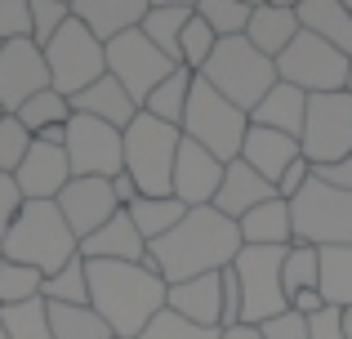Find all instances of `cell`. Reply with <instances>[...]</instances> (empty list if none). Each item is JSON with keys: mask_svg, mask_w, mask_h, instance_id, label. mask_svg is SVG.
I'll return each mask as SVG.
<instances>
[{"mask_svg": "<svg viewBox=\"0 0 352 339\" xmlns=\"http://www.w3.org/2000/svg\"><path fill=\"white\" fill-rule=\"evenodd\" d=\"M72 112H76V116H94V121H107V125H116V130H129V121H134L143 107L129 98V89L120 85L116 76H103V80H94L85 94L72 98Z\"/></svg>", "mask_w": 352, "mask_h": 339, "instance_id": "24", "label": "cell"}, {"mask_svg": "<svg viewBox=\"0 0 352 339\" xmlns=\"http://www.w3.org/2000/svg\"><path fill=\"white\" fill-rule=\"evenodd\" d=\"M276 76L303 94H339V89H348L352 58L339 54L335 45H326L321 36L299 32V41L276 58Z\"/></svg>", "mask_w": 352, "mask_h": 339, "instance_id": "10", "label": "cell"}, {"mask_svg": "<svg viewBox=\"0 0 352 339\" xmlns=\"http://www.w3.org/2000/svg\"><path fill=\"white\" fill-rule=\"evenodd\" d=\"M272 197H276L272 183L236 157V161H228V174H223V188H219V197H214V210L228 215L232 223H241L254 206H263V201H272Z\"/></svg>", "mask_w": 352, "mask_h": 339, "instance_id": "22", "label": "cell"}, {"mask_svg": "<svg viewBox=\"0 0 352 339\" xmlns=\"http://www.w3.org/2000/svg\"><path fill=\"white\" fill-rule=\"evenodd\" d=\"M0 250H5L9 263H27V268L54 277L80 254V237L67 228L58 201H23V210H18L14 228L5 232Z\"/></svg>", "mask_w": 352, "mask_h": 339, "instance_id": "3", "label": "cell"}, {"mask_svg": "<svg viewBox=\"0 0 352 339\" xmlns=\"http://www.w3.org/2000/svg\"><path fill=\"white\" fill-rule=\"evenodd\" d=\"M263 339H308V317H299V313L276 317V322L263 326Z\"/></svg>", "mask_w": 352, "mask_h": 339, "instance_id": "44", "label": "cell"}, {"mask_svg": "<svg viewBox=\"0 0 352 339\" xmlns=\"http://www.w3.org/2000/svg\"><path fill=\"white\" fill-rule=\"evenodd\" d=\"M236 228L245 245H272V250H290L294 245V215H290V201H281V197L254 206Z\"/></svg>", "mask_w": 352, "mask_h": 339, "instance_id": "25", "label": "cell"}, {"mask_svg": "<svg viewBox=\"0 0 352 339\" xmlns=\"http://www.w3.org/2000/svg\"><path fill=\"white\" fill-rule=\"evenodd\" d=\"M32 130H27L18 116H5L0 121V174H18V166L27 161V152H32Z\"/></svg>", "mask_w": 352, "mask_h": 339, "instance_id": "39", "label": "cell"}, {"mask_svg": "<svg viewBox=\"0 0 352 339\" xmlns=\"http://www.w3.org/2000/svg\"><path fill=\"white\" fill-rule=\"evenodd\" d=\"M219 335H223V331L197 326V322H188V317L170 313V308H165V313H161V317H156V322L143 331V339H219Z\"/></svg>", "mask_w": 352, "mask_h": 339, "instance_id": "41", "label": "cell"}, {"mask_svg": "<svg viewBox=\"0 0 352 339\" xmlns=\"http://www.w3.org/2000/svg\"><path fill=\"white\" fill-rule=\"evenodd\" d=\"M32 41V0H0V45Z\"/></svg>", "mask_w": 352, "mask_h": 339, "instance_id": "42", "label": "cell"}, {"mask_svg": "<svg viewBox=\"0 0 352 339\" xmlns=\"http://www.w3.org/2000/svg\"><path fill=\"white\" fill-rule=\"evenodd\" d=\"M299 32H303V27H299L294 5H254L250 27H245V41L254 45L258 54H267V58L276 63L294 41H299Z\"/></svg>", "mask_w": 352, "mask_h": 339, "instance_id": "23", "label": "cell"}, {"mask_svg": "<svg viewBox=\"0 0 352 339\" xmlns=\"http://www.w3.org/2000/svg\"><path fill=\"white\" fill-rule=\"evenodd\" d=\"M290 215H294V241L317 245V250L352 245V192L326 188L312 179L290 201Z\"/></svg>", "mask_w": 352, "mask_h": 339, "instance_id": "9", "label": "cell"}, {"mask_svg": "<svg viewBox=\"0 0 352 339\" xmlns=\"http://www.w3.org/2000/svg\"><path fill=\"white\" fill-rule=\"evenodd\" d=\"M223 174H228V166L214 157V152H206L201 143L183 139L179 143V161H174V197H179L188 210L214 206L219 188H223Z\"/></svg>", "mask_w": 352, "mask_h": 339, "instance_id": "16", "label": "cell"}, {"mask_svg": "<svg viewBox=\"0 0 352 339\" xmlns=\"http://www.w3.org/2000/svg\"><path fill=\"white\" fill-rule=\"evenodd\" d=\"M192 14H197V5H188V0H152L138 32H143L170 63H179V36H183V27L192 23Z\"/></svg>", "mask_w": 352, "mask_h": 339, "instance_id": "28", "label": "cell"}, {"mask_svg": "<svg viewBox=\"0 0 352 339\" xmlns=\"http://www.w3.org/2000/svg\"><path fill=\"white\" fill-rule=\"evenodd\" d=\"M0 268H5V250H0Z\"/></svg>", "mask_w": 352, "mask_h": 339, "instance_id": "49", "label": "cell"}, {"mask_svg": "<svg viewBox=\"0 0 352 339\" xmlns=\"http://www.w3.org/2000/svg\"><path fill=\"white\" fill-rule=\"evenodd\" d=\"M23 201H58L63 188L72 183V161L67 148H50V143H32L27 161L14 174Z\"/></svg>", "mask_w": 352, "mask_h": 339, "instance_id": "17", "label": "cell"}, {"mask_svg": "<svg viewBox=\"0 0 352 339\" xmlns=\"http://www.w3.org/2000/svg\"><path fill=\"white\" fill-rule=\"evenodd\" d=\"M45 304H76V308H89V268L85 259H72L63 272H54V277H45V290H41Z\"/></svg>", "mask_w": 352, "mask_h": 339, "instance_id": "35", "label": "cell"}, {"mask_svg": "<svg viewBox=\"0 0 352 339\" xmlns=\"http://www.w3.org/2000/svg\"><path fill=\"white\" fill-rule=\"evenodd\" d=\"M18 210H23V192H18L14 174H0V241H5V232L14 228Z\"/></svg>", "mask_w": 352, "mask_h": 339, "instance_id": "43", "label": "cell"}, {"mask_svg": "<svg viewBox=\"0 0 352 339\" xmlns=\"http://www.w3.org/2000/svg\"><path fill=\"white\" fill-rule=\"evenodd\" d=\"M339 322H344V339H352V308H344V317H339Z\"/></svg>", "mask_w": 352, "mask_h": 339, "instance_id": "48", "label": "cell"}, {"mask_svg": "<svg viewBox=\"0 0 352 339\" xmlns=\"http://www.w3.org/2000/svg\"><path fill=\"white\" fill-rule=\"evenodd\" d=\"M45 308H50L54 339H116L112 326L94 308H76V304H45Z\"/></svg>", "mask_w": 352, "mask_h": 339, "instance_id": "32", "label": "cell"}, {"mask_svg": "<svg viewBox=\"0 0 352 339\" xmlns=\"http://www.w3.org/2000/svg\"><path fill=\"white\" fill-rule=\"evenodd\" d=\"M112 192H116V201H120V206H134V201L138 197H143V192H138V183L134 179H129V174H116V179H112Z\"/></svg>", "mask_w": 352, "mask_h": 339, "instance_id": "46", "label": "cell"}, {"mask_svg": "<svg viewBox=\"0 0 352 339\" xmlns=\"http://www.w3.org/2000/svg\"><path fill=\"white\" fill-rule=\"evenodd\" d=\"M0 339H9V335H5V326H0Z\"/></svg>", "mask_w": 352, "mask_h": 339, "instance_id": "50", "label": "cell"}, {"mask_svg": "<svg viewBox=\"0 0 352 339\" xmlns=\"http://www.w3.org/2000/svg\"><path fill=\"white\" fill-rule=\"evenodd\" d=\"M89 308L112 326L116 339H143V331L165 313V286L161 272L147 263H89Z\"/></svg>", "mask_w": 352, "mask_h": 339, "instance_id": "2", "label": "cell"}, {"mask_svg": "<svg viewBox=\"0 0 352 339\" xmlns=\"http://www.w3.org/2000/svg\"><path fill=\"white\" fill-rule=\"evenodd\" d=\"M308 98L312 94H303V89H294V85H276L272 94L263 98V103L250 112V125H263V130H281V134H290V139H299L303 134V121H308Z\"/></svg>", "mask_w": 352, "mask_h": 339, "instance_id": "27", "label": "cell"}, {"mask_svg": "<svg viewBox=\"0 0 352 339\" xmlns=\"http://www.w3.org/2000/svg\"><path fill=\"white\" fill-rule=\"evenodd\" d=\"M45 63H50V85L58 89V94L76 98V94H85L94 80L107 76V45L94 41V32L72 14V23L45 45Z\"/></svg>", "mask_w": 352, "mask_h": 339, "instance_id": "8", "label": "cell"}, {"mask_svg": "<svg viewBox=\"0 0 352 339\" xmlns=\"http://www.w3.org/2000/svg\"><path fill=\"white\" fill-rule=\"evenodd\" d=\"M281 286H285V299L303 295V290H321V250H317V245L294 241L290 250H285Z\"/></svg>", "mask_w": 352, "mask_h": 339, "instance_id": "33", "label": "cell"}, {"mask_svg": "<svg viewBox=\"0 0 352 339\" xmlns=\"http://www.w3.org/2000/svg\"><path fill=\"white\" fill-rule=\"evenodd\" d=\"M192 85H197V72L174 67L170 76L152 89V98L143 103V112L156 116V121H165V125H174V130H183V116H188V103H192Z\"/></svg>", "mask_w": 352, "mask_h": 339, "instance_id": "29", "label": "cell"}, {"mask_svg": "<svg viewBox=\"0 0 352 339\" xmlns=\"http://www.w3.org/2000/svg\"><path fill=\"white\" fill-rule=\"evenodd\" d=\"M201 80H206L214 94H223L232 107L241 112H254L258 103H263L267 94H272L276 85H281V76H276V63L267 58V54H258L254 45L245 41V36H232V41H219L214 45V58L201 67Z\"/></svg>", "mask_w": 352, "mask_h": 339, "instance_id": "4", "label": "cell"}, {"mask_svg": "<svg viewBox=\"0 0 352 339\" xmlns=\"http://www.w3.org/2000/svg\"><path fill=\"white\" fill-rule=\"evenodd\" d=\"M165 308L197 326H210V331H223V272H206V277H192L183 286H170V299Z\"/></svg>", "mask_w": 352, "mask_h": 339, "instance_id": "19", "label": "cell"}, {"mask_svg": "<svg viewBox=\"0 0 352 339\" xmlns=\"http://www.w3.org/2000/svg\"><path fill=\"white\" fill-rule=\"evenodd\" d=\"M348 94H352V76H348Z\"/></svg>", "mask_w": 352, "mask_h": 339, "instance_id": "51", "label": "cell"}, {"mask_svg": "<svg viewBox=\"0 0 352 339\" xmlns=\"http://www.w3.org/2000/svg\"><path fill=\"white\" fill-rule=\"evenodd\" d=\"M67 23H72V5H67V0H32V41L41 45V50Z\"/></svg>", "mask_w": 352, "mask_h": 339, "instance_id": "40", "label": "cell"}, {"mask_svg": "<svg viewBox=\"0 0 352 339\" xmlns=\"http://www.w3.org/2000/svg\"><path fill=\"white\" fill-rule=\"evenodd\" d=\"M219 339H263V326H228Z\"/></svg>", "mask_w": 352, "mask_h": 339, "instance_id": "47", "label": "cell"}, {"mask_svg": "<svg viewBox=\"0 0 352 339\" xmlns=\"http://www.w3.org/2000/svg\"><path fill=\"white\" fill-rule=\"evenodd\" d=\"M50 85V63L36 41H9L0 45V107L5 116H18L27 98L45 94Z\"/></svg>", "mask_w": 352, "mask_h": 339, "instance_id": "14", "label": "cell"}, {"mask_svg": "<svg viewBox=\"0 0 352 339\" xmlns=\"http://www.w3.org/2000/svg\"><path fill=\"white\" fill-rule=\"evenodd\" d=\"M299 157H303L299 139H290V134H281V130H263V125H250L245 148H241V161H245L254 174H263L272 188L281 183V174L290 170Z\"/></svg>", "mask_w": 352, "mask_h": 339, "instance_id": "21", "label": "cell"}, {"mask_svg": "<svg viewBox=\"0 0 352 339\" xmlns=\"http://www.w3.org/2000/svg\"><path fill=\"white\" fill-rule=\"evenodd\" d=\"M80 259H89V263H147V241L138 237L134 219L120 210L112 223H103L94 237L80 241Z\"/></svg>", "mask_w": 352, "mask_h": 339, "instance_id": "20", "label": "cell"}, {"mask_svg": "<svg viewBox=\"0 0 352 339\" xmlns=\"http://www.w3.org/2000/svg\"><path fill=\"white\" fill-rule=\"evenodd\" d=\"M183 130L138 112L125 130V174L143 197H174V161H179Z\"/></svg>", "mask_w": 352, "mask_h": 339, "instance_id": "5", "label": "cell"}, {"mask_svg": "<svg viewBox=\"0 0 352 339\" xmlns=\"http://www.w3.org/2000/svg\"><path fill=\"white\" fill-rule=\"evenodd\" d=\"M241 250H245L241 228L228 215H219L214 206H201V210H188V219L170 237L147 245V268L161 272L165 286H183L192 277L232 268Z\"/></svg>", "mask_w": 352, "mask_h": 339, "instance_id": "1", "label": "cell"}, {"mask_svg": "<svg viewBox=\"0 0 352 339\" xmlns=\"http://www.w3.org/2000/svg\"><path fill=\"white\" fill-rule=\"evenodd\" d=\"M348 14H352V0H348Z\"/></svg>", "mask_w": 352, "mask_h": 339, "instance_id": "53", "label": "cell"}, {"mask_svg": "<svg viewBox=\"0 0 352 339\" xmlns=\"http://www.w3.org/2000/svg\"><path fill=\"white\" fill-rule=\"evenodd\" d=\"M299 148L312 166L352 161V94L348 89L308 98V121H303Z\"/></svg>", "mask_w": 352, "mask_h": 339, "instance_id": "11", "label": "cell"}, {"mask_svg": "<svg viewBox=\"0 0 352 339\" xmlns=\"http://www.w3.org/2000/svg\"><path fill=\"white\" fill-rule=\"evenodd\" d=\"M147 5H152V0H72V14L94 32V41L112 45L120 36L143 27Z\"/></svg>", "mask_w": 352, "mask_h": 339, "instance_id": "18", "label": "cell"}, {"mask_svg": "<svg viewBox=\"0 0 352 339\" xmlns=\"http://www.w3.org/2000/svg\"><path fill=\"white\" fill-rule=\"evenodd\" d=\"M299 14V27L312 36H321L326 45H335L339 54L352 58V14H348V0H303L294 5Z\"/></svg>", "mask_w": 352, "mask_h": 339, "instance_id": "26", "label": "cell"}, {"mask_svg": "<svg viewBox=\"0 0 352 339\" xmlns=\"http://www.w3.org/2000/svg\"><path fill=\"white\" fill-rule=\"evenodd\" d=\"M245 134H250V116L232 107L223 94H214V89L206 85V80L197 76V85H192V103H188V116H183V139L201 143L206 152H214L219 161H236L241 148H245Z\"/></svg>", "mask_w": 352, "mask_h": 339, "instance_id": "7", "label": "cell"}, {"mask_svg": "<svg viewBox=\"0 0 352 339\" xmlns=\"http://www.w3.org/2000/svg\"><path fill=\"white\" fill-rule=\"evenodd\" d=\"M321 299L326 308H352V245L321 250Z\"/></svg>", "mask_w": 352, "mask_h": 339, "instance_id": "31", "label": "cell"}, {"mask_svg": "<svg viewBox=\"0 0 352 339\" xmlns=\"http://www.w3.org/2000/svg\"><path fill=\"white\" fill-rule=\"evenodd\" d=\"M0 121H5V107H0Z\"/></svg>", "mask_w": 352, "mask_h": 339, "instance_id": "52", "label": "cell"}, {"mask_svg": "<svg viewBox=\"0 0 352 339\" xmlns=\"http://www.w3.org/2000/svg\"><path fill=\"white\" fill-rule=\"evenodd\" d=\"M250 14H254V5H245V0H197V18H206V23L214 27L219 41L245 36Z\"/></svg>", "mask_w": 352, "mask_h": 339, "instance_id": "36", "label": "cell"}, {"mask_svg": "<svg viewBox=\"0 0 352 339\" xmlns=\"http://www.w3.org/2000/svg\"><path fill=\"white\" fill-rule=\"evenodd\" d=\"M45 290V272L27 268V263H9L0 268V308H18V304H36Z\"/></svg>", "mask_w": 352, "mask_h": 339, "instance_id": "37", "label": "cell"}, {"mask_svg": "<svg viewBox=\"0 0 352 339\" xmlns=\"http://www.w3.org/2000/svg\"><path fill=\"white\" fill-rule=\"evenodd\" d=\"M129 219H134V228H138V237H143L147 245L152 241H161V237H170L174 228L188 219V206H183L179 197H138L134 206L125 210Z\"/></svg>", "mask_w": 352, "mask_h": 339, "instance_id": "30", "label": "cell"}, {"mask_svg": "<svg viewBox=\"0 0 352 339\" xmlns=\"http://www.w3.org/2000/svg\"><path fill=\"white\" fill-rule=\"evenodd\" d=\"M339 308H326V313L308 317V339H344V322H339Z\"/></svg>", "mask_w": 352, "mask_h": 339, "instance_id": "45", "label": "cell"}, {"mask_svg": "<svg viewBox=\"0 0 352 339\" xmlns=\"http://www.w3.org/2000/svg\"><path fill=\"white\" fill-rule=\"evenodd\" d=\"M18 121H23L27 130H32V139H36V134H45V130H54V125H67L72 121V98L58 94V89H45V94L27 98V103L18 107Z\"/></svg>", "mask_w": 352, "mask_h": 339, "instance_id": "34", "label": "cell"}, {"mask_svg": "<svg viewBox=\"0 0 352 339\" xmlns=\"http://www.w3.org/2000/svg\"><path fill=\"white\" fill-rule=\"evenodd\" d=\"M174 67H179V63L165 58L143 32H129V36H120V41L107 45V76H116L138 107L152 98V89L161 85Z\"/></svg>", "mask_w": 352, "mask_h": 339, "instance_id": "13", "label": "cell"}, {"mask_svg": "<svg viewBox=\"0 0 352 339\" xmlns=\"http://www.w3.org/2000/svg\"><path fill=\"white\" fill-rule=\"evenodd\" d=\"M58 210H63V219H67V228L85 241V237H94L103 223H112L125 206L116 201L112 179H72L58 197Z\"/></svg>", "mask_w": 352, "mask_h": 339, "instance_id": "15", "label": "cell"}, {"mask_svg": "<svg viewBox=\"0 0 352 339\" xmlns=\"http://www.w3.org/2000/svg\"><path fill=\"white\" fill-rule=\"evenodd\" d=\"M0 326H5L9 339H54L45 299H36V304H18V308H0Z\"/></svg>", "mask_w": 352, "mask_h": 339, "instance_id": "38", "label": "cell"}, {"mask_svg": "<svg viewBox=\"0 0 352 339\" xmlns=\"http://www.w3.org/2000/svg\"><path fill=\"white\" fill-rule=\"evenodd\" d=\"M281 268H285V250H272V245H245L236 254L232 272L241 281V326H267L290 313Z\"/></svg>", "mask_w": 352, "mask_h": 339, "instance_id": "6", "label": "cell"}, {"mask_svg": "<svg viewBox=\"0 0 352 339\" xmlns=\"http://www.w3.org/2000/svg\"><path fill=\"white\" fill-rule=\"evenodd\" d=\"M67 161H72V179H116V174H125V130L72 112Z\"/></svg>", "mask_w": 352, "mask_h": 339, "instance_id": "12", "label": "cell"}]
</instances>
